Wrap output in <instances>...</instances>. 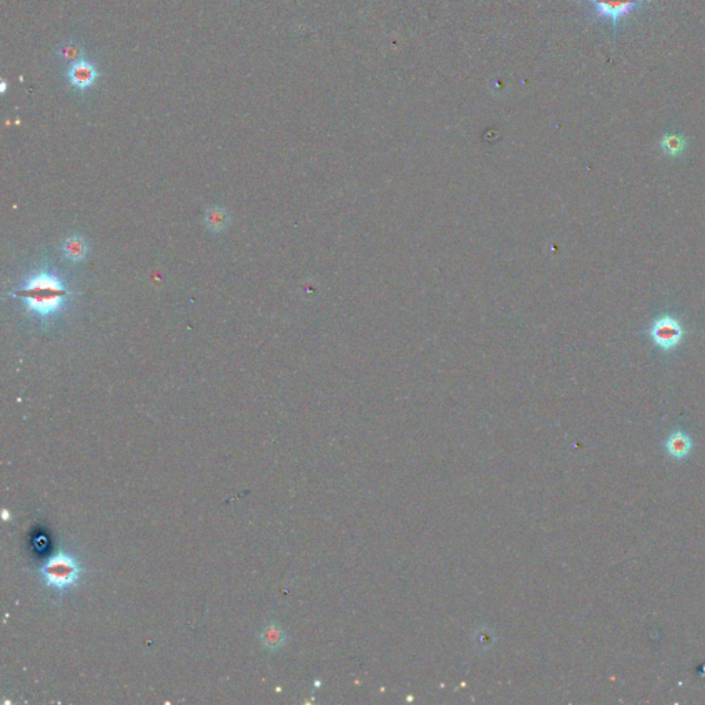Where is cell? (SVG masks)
<instances>
[{"instance_id": "cell-10", "label": "cell", "mask_w": 705, "mask_h": 705, "mask_svg": "<svg viewBox=\"0 0 705 705\" xmlns=\"http://www.w3.org/2000/svg\"><path fill=\"white\" fill-rule=\"evenodd\" d=\"M660 146L663 149V152L671 157H679L680 154L685 152L686 146H687V141L683 135L680 134H675V132H667L661 137V141H660Z\"/></svg>"}, {"instance_id": "cell-4", "label": "cell", "mask_w": 705, "mask_h": 705, "mask_svg": "<svg viewBox=\"0 0 705 705\" xmlns=\"http://www.w3.org/2000/svg\"><path fill=\"white\" fill-rule=\"evenodd\" d=\"M63 76L66 85L72 92L85 95L96 87L101 72L98 70L96 65L92 60H87L85 57L82 60L66 65Z\"/></svg>"}, {"instance_id": "cell-5", "label": "cell", "mask_w": 705, "mask_h": 705, "mask_svg": "<svg viewBox=\"0 0 705 705\" xmlns=\"http://www.w3.org/2000/svg\"><path fill=\"white\" fill-rule=\"evenodd\" d=\"M685 330L679 324V321L671 316L659 317L650 330V337L656 346L661 350H674L683 339Z\"/></svg>"}, {"instance_id": "cell-8", "label": "cell", "mask_w": 705, "mask_h": 705, "mask_svg": "<svg viewBox=\"0 0 705 705\" xmlns=\"http://www.w3.org/2000/svg\"><path fill=\"white\" fill-rule=\"evenodd\" d=\"M692 447H693V444H692L690 437L683 431H676L674 434H671L668 441H667V449H668L670 455H673L674 458H678V459H682L686 455H689L692 451Z\"/></svg>"}, {"instance_id": "cell-2", "label": "cell", "mask_w": 705, "mask_h": 705, "mask_svg": "<svg viewBox=\"0 0 705 705\" xmlns=\"http://www.w3.org/2000/svg\"><path fill=\"white\" fill-rule=\"evenodd\" d=\"M36 573L46 589L63 597L82 582L86 565L77 552L58 549L36 569Z\"/></svg>"}, {"instance_id": "cell-3", "label": "cell", "mask_w": 705, "mask_h": 705, "mask_svg": "<svg viewBox=\"0 0 705 705\" xmlns=\"http://www.w3.org/2000/svg\"><path fill=\"white\" fill-rule=\"evenodd\" d=\"M592 6V15L597 20L608 21L612 27L613 36L620 25L632 13L644 8L651 0H587Z\"/></svg>"}, {"instance_id": "cell-7", "label": "cell", "mask_w": 705, "mask_h": 705, "mask_svg": "<svg viewBox=\"0 0 705 705\" xmlns=\"http://www.w3.org/2000/svg\"><path fill=\"white\" fill-rule=\"evenodd\" d=\"M85 54H86L85 46L73 39L63 42L56 49L57 60L62 63H66V65L85 58Z\"/></svg>"}, {"instance_id": "cell-1", "label": "cell", "mask_w": 705, "mask_h": 705, "mask_svg": "<svg viewBox=\"0 0 705 705\" xmlns=\"http://www.w3.org/2000/svg\"><path fill=\"white\" fill-rule=\"evenodd\" d=\"M75 295L61 277L47 268L35 272L14 291V297L21 301L27 314L42 324L60 316Z\"/></svg>"}, {"instance_id": "cell-6", "label": "cell", "mask_w": 705, "mask_h": 705, "mask_svg": "<svg viewBox=\"0 0 705 705\" xmlns=\"http://www.w3.org/2000/svg\"><path fill=\"white\" fill-rule=\"evenodd\" d=\"M60 249H61L63 258H66L69 262L77 263V262H82L86 259L87 252H89V246H87V242L85 237H82L79 235H70V236L63 239Z\"/></svg>"}, {"instance_id": "cell-11", "label": "cell", "mask_w": 705, "mask_h": 705, "mask_svg": "<svg viewBox=\"0 0 705 705\" xmlns=\"http://www.w3.org/2000/svg\"><path fill=\"white\" fill-rule=\"evenodd\" d=\"M285 632L282 628L277 627V625H268L263 631H262V635H261V642L263 644L265 649H268L269 651H276L280 647H282V644H285Z\"/></svg>"}, {"instance_id": "cell-9", "label": "cell", "mask_w": 705, "mask_h": 705, "mask_svg": "<svg viewBox=\"0 0 705 705\" xmlns=\"http://www.w3.org/2000/svg\"><path fill=\"white\" fill-rule=\"evenodd\" d=\"M204 223H206L208 230L215 232V233H220L229 225V214L223 207L213 206L204 214Z\"/></svg>"}]
</instances>
